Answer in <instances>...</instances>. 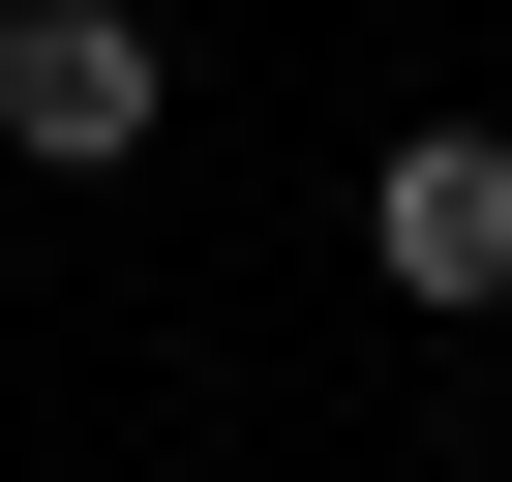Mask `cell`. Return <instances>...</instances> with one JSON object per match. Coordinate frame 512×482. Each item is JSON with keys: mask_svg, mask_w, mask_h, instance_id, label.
Masks as SVG:
<instances>
[{"mask_svg": "<svg viewBox=\"0 0 512 482\" xmlns=\"http://www.w3.org/2000/svg\"><path fill=\"white\" fill-rule=\"evenodd\" d=\"M362 272H392L422 332H452V302H512V151H482V121H422V151L362 181Z\"/></svg>", "mask_w": 512, "mask_h": 482, "instance_id": "2", "label": "cell"}, {"mask_svg": "<svg viewBox=\"0 0 512 482\" xmlns=\"http://www.w3.org/2000/svg\"><path fill=\"white\" fill-rule=\"evenodd\" d=\"M181 121V31H151V0H0V151H31V181H121Z\"/></svg>", "mask_w": 512, "mask_h": 482, "instance_id": "1", "label": "cell"}]
</instances>
